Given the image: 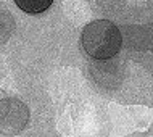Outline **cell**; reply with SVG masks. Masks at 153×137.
Here are the masks:
<instances>
[{
    "label": "cell",
    "instance_id": "obj_1",
    "mask_svg": "<svg viewBox=\"0 0 153 137\" xmlns=\"http://www.w3.org/2000/svg\"><path fill=\"white\" fill-rule=\"evenodd\" d=\"M81 44L84 52L95 60H108L118 55L123 45L119 28L110 19H94L82 29Z\"/></svg>",
    "mask_w": 153,
    "mask_h": 137
},
{
    "label": "cell",
    "instance_id": "obj_2",
    "mask_svg": "<svg viewBox=\"0 0 153 137\" xmlns=\"http://www.w3.org/2000/svg\"><path fill=\"white\" fill-rule=\"evenodd\" d=\"M29 123V108L16 97L0 98V134L18 136Z\"/></svg>",
    "mask_w": 153,
    "mask_h": 137
},
{
    "label": "cell",
    "instance_id": "obj_3",
    "mask_svg": "<svg viewBox=\"0 0 153 137\" xmlns=\"http://www.w3.org/2000/svg\"><path fill=\"white\" fill-rule=\"evenodd\" d=\"M16 7L27 15H39L52 7L53 0H15Z\"/></svg>",
    "mask_w": 153,
    "mask_h": 137
},
{
    "label": "cell",
    "instance_id": "obj_4",
    "mask_svg": "<svg viewBox=\"0 0 153 137\" xmlns=\"http://www.w3.org/2000/svg\"><path fill=\"white\" fill-rule=\"evenodd\" d=\"M5 97V92H3V90H0V98H3Z\"/></svg>",
    "mask_w": 153,
    "mask_h": 137
}]
</instances>
